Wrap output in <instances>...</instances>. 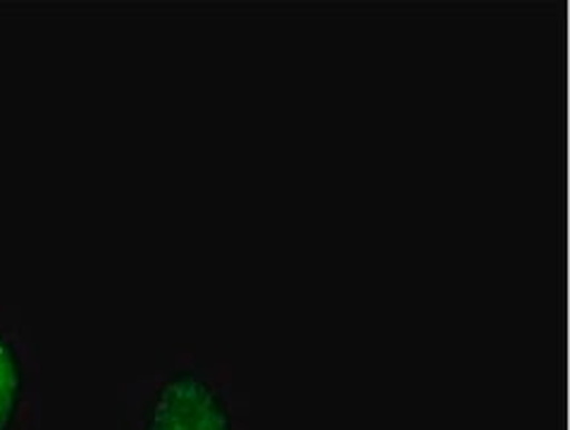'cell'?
Wrapping results in <instances>:
<instances>
[{
	"label": "cell",
	"instance_id": "obj_1",
	"mask_svg": "<svg viewBox=\"0 0 570 430\" xmlns=\"http://www.w3.org/2000/svg\"><path fill=\"white\" fill-rule=\"evenodd\" d=\"M141 430H234L225 397L208 378L184 369L158 388Z\"/></svg>",
	"mask_w": 570,
	"mask_h": 430
},
{
	"label": "cell",
	"instance_id": "obj_2",
	"mask_svg": "<svg viewBox=\"0 0 570 430\" xmlns=\"http://www.w3.org/2000/svg\"><path fill=\"white\" fill-rule=\"evenodd\" d=\"M27 373L17 344L0 330V430H12L24 402Z\"/></svg>",
	"mask_w": 570,
	"mask_h": 430
}]
</instances>
